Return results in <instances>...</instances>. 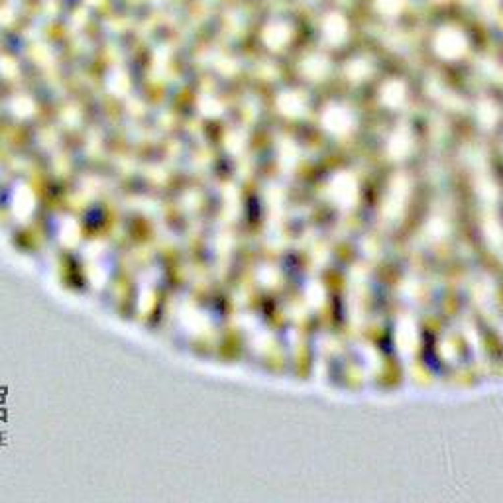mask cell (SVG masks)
<instances>
[{"instance_id":"cell-1","label":"cell","mask_w":503,"mask_h":503,"mask_svg":"<svg viewBox=\"0 0 503 503\" xmlns=\"http://www.w3.org/2000/svg\"><path fill=\"white\" fill-rule=\"evenodd\" d=\"M405 8V0H375V11L384 16H397Z\"/></svg>"}]
</instances>
